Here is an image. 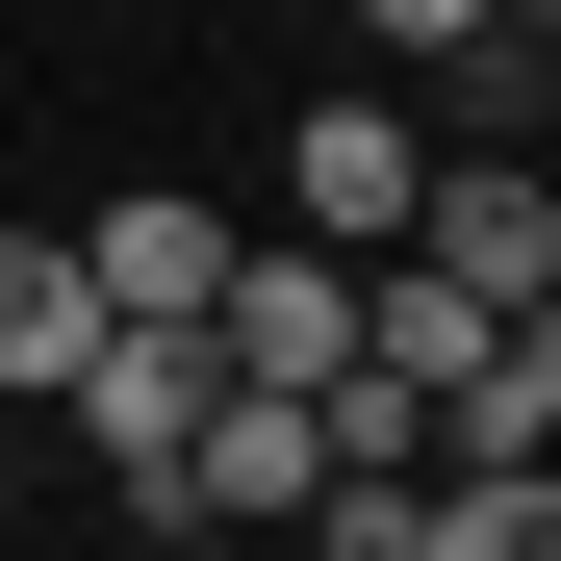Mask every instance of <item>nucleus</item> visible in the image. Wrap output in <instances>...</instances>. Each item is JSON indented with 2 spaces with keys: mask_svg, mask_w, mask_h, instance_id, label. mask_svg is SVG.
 I'll return each mask as SVG.
<instances>
[{
  "mask_svg": "<svg viewBox=\"0 0 561 561\" xmlns=\"http://www.w3.org/2000/svg\"><path fill=\"white\" fill-rule=\"evenodd\" d=\"M307 485H332V383H205V434H179V536H307Z\"/></svg>",
  "mask_w": 561,
  "mask_h": 561,
  "instance_id": "nucleus-1",
  "label": "nucleus"
},
{
  "mask_svg": "<svg viewBox=\"0 0 561 561\" xmlns=\"http://www.w3.org/2000/svg\"><path fill=\"white\" fill-rule=\"evenodd\" d=\"M205 357H230V383H357V255H307V230H230V280H205Z\"/></svg>",
  "mask_w": 561,
  "mask_h": 561,
  "instance_id": "nucleus-2",
  "label": "nucleus"
},
{
  "mask_svg": "<svg viewBox=\"0 0 561 561\" xmlns=\"http://www.w3.org/2000/svg\"><path fill=\"white\" fill-rule=\"evenodd\" d=\"M383 255H434L459 307H561V205H536V153H434Z\"/></svg>",
  "mask_w": 561,
  "mask_h": 561,
  "instance_id": "nucleus-3",
  "label": "nucleus"
},
{
  "mask_svg": "<svg viewBox=\"0 0 561 561\" xmlns=\"http://www.w3.org/2000/svg\"><path fill=\"white\" fill-rule=\"evenodd\" d=\"M409 179H434L409 103H307V128H280V230H307V255H383V230H409Z\"/></svg>",
  "mask_w": 561,
  "mask_h": 561,
  "instance_id": "nucleus-4",
  "label": "nucleus"
},
{
  "mask_svg": "<svg viewBox=\"0 0 561 561\" xmlns=\"http://www.w3.org/2000/svg\"><path fill=\"white\" fill-rule=\"evenodd\" d=\"M77 280H103V332H205L230 205H179V179H103V205H77Z\"/></svg>",
  "mask_w": 561,
  "mask_h": 561,
  "instance_id": "nucleus-5",
  "label": "nucleus"
},
{
  "mask_svg": "<svg viewBox=\"0 0 561 561\" xmlns=\"http://www.w3.org/2000/svg\"><path fill=\"white\" fill-rule=\"evenodd\" d=\"M205 383H230V357H205V332H103V357H77V383H51V409H77V434H103V485L153 511V485H179V434H205Z\"/></svg>",
  "mask_w": 561,
  "mask_h": 561,
  "instance_id": "nucleus-6",
  "label": "nucleus"
},
{
  "mask_svg": "<svg viewBox=\"0 0 561 561\" xmlns=\"http://www.w3.org/2000/svg\"><path fill=\"white\" fill-rule=\"evenodd\" d=\"M77 357H103V280H77V230H0V409H51Z\"/></svg>",
  "mask_w": 561,
  "mask_h": 561,
  "instance_id": "nucleus-7",
  "label": "nucleus"
},
{
  "mask_svg": "<svg viewBox=\"0 0 561 561\" xmlns=\"http://www.w3.org/2000/svg\"><path fill=\"white\" fill-rule=\"evenodd\" d=\"M434 459H561V332H536V307L434 383Z\"/></svg>",
  "mask_w": 561,
  "mask_h": 561,
  "instance_id": "nucleus-8",
  "label": "nucleus"
},
{
  "mask_svg": "<svg viewBox=\"0 0 561 561\" xmlns=\"http://www.w3.org/2000/svg\"><path fill=\"white\" fill-rule=\"evenodd\" d=\"M409 561H561V485L536 459H459V485H409Z\"/></svg>",
  "mask_w": 561,
  "mask_h": 561,
  "instance_id": "nucleus-9",
  "label": "nucleus"
},
{
  "mask_svg": "<svg viewBox=\"0 0 561 561\" xmlns=\"http://www.w3.org/2000/svg\"><path fill=\"white\" fill-rule=\"evenodd\" d=\"M357 26H383L409 77H459V51H511V26H536V0H357Z\"/></svg>",
  "mask_w": 561,
  "mask_h": 561,
  "instance_id": "nucleus-10",
  "label": "nucleus"
},
{
  "mask_svg": "<svg viewBox=\"0 0 561 561\" xmlns=\"http://www.w3.org/2000/svg\"><path fill=\"white\" fill-rule=\"evenodd\" d=\"M128 561H230V536H179V511H153V536H128Z\"/></svg>",
  "mask_w": 561,
  "mask_h": 561,
  "instance_id": "nucleus-11",
  "label": "nucleus"
}]
</instances>
